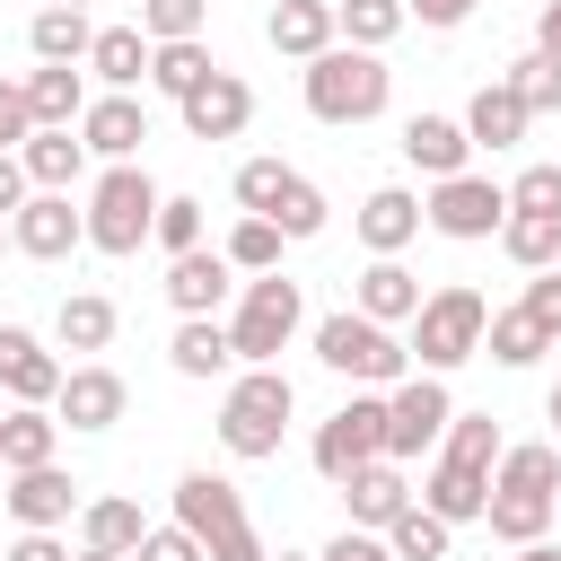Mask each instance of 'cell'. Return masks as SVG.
<instances>
[{
  "label": "cell",
  "mask_w": 561,
  "mask_h": 561,
  "mask_svg": "<svg viewBox=\"0 0 561 561\" xmlns=\"http://www.w3.org/2000/svg\"><path fill=\"white\" fill-rule=\"evenodd\" d=\"M386 96H394V70H386L377 53H359V44H333V53H316V61H307V114H316V123H333V131L377 123V114H386Z\"/></svg>",
  "instance_id": "1"
},
{
  "label": "cell",
  "mask_w": 561,
  "mask_h": 561,
  "mask_svg": "<svg viewBox=\"0 0 561 561\" xmlns=\"http://www.w3.org/2000/svg\"><path fill=\"white\" fill-rule=\"evenodd\" d=\"M316 359H324L333 377L368 386V394H394V386L412 377V351L394 342V324H368L359 307H342V316H324V324H316Z\"/></svg>",
  "instance_id": "2"
},
{
  "label": "cell",
  "mask_w": 561,
  "mask_h": 561,
  "mask_svg": "<svg viewBox=\"0 0 561 561\" xmlns=\"http://www.w3.org/2000/svg\"><path fill=\"white\" fill-rule=\"evenodd\" d=\"M289 412H298L289 377H280V368H245V377L228 386V403H219V447H228L237 465H263V456H280Z\"/></svg>",
  "instance_id": "3"
},
{
  "label": "cell",
  "mask_w": 561,
  "mask_h": 561,
  "mask_svg": "<svg viewBox=\"0 0 561 561\" xmlns=\"http://www.w3.org/2000/svg\"><path fill=\"white\" fill-rule=\"evenodd\" d=\"M158 184L140 175V167H105L96 184H88V245L96 254H140L149 245V228H158Z\"/></svg>",
  "instance_id": "4"
},
{
  "label": "cell",
  "mask_w": 561,
  "mask_h": 561,
  "mask_svg": "<svg viewBox=\"0 0 561 561\" xmlns=\"http://www.w3.org/2000/svg\"><path fill=\"white\" fill-rule=\"evenodd\" d=\"M482 333H491L482 289L447 280V289H430V298H421V316H412V359H421L430 377H447L456 359H473V351H482Z\"/></svg>",
  "instance_id": "5"
},
{
  "label": "cell",
  "mask_w": 561,
  "mask_h": 561,
  "mask_svg": "<svg viewBox=\"0 0 561 561\" xmlns=\"http://www.w3.org/2000/svg\"><path fill=\"white\" fill-rule=\"evenodd\" d=\"M298 316H307L298 280H289V272H254V280H245V298H237V316H228V342H237V359H245V368H272V359L289 351Z\"/></svg>",
  "instance_id": "6"
},
{
  "label": "cell",
  "mask_w": 561,
  "mask_h": 561,
  "mask_svg": "<svg viewBox=\"0 0 561 561\" xmlns=\"http://www.w3.org/2000/svg\"><path fill=\"white\" fill-rule=\"evenodd\" d=\"M377 456H386V394H351V403L316 430V473L342 491V482H351L359 465H377Z\"/></svg>",
  "instance_id": "7"
},
{
  "label": "cell",
  "mask_w": 561,
  "mask_h": 561,
  "mask_svg": "<svg viewBox=\"0 0 561 561\" xmlns=\"http://www.w3.org/2000/svg\"><path fill=\"white\" fill-rule=\"evenodd\" d=\"M430 228L438 237H456V245H482V237H500V219H508V184H491V175H447V184H430Z\"/></svg>",
  "instance_id": "8"
},
{
  "label": "cell",
  "mask_w": 561,
  "mask_h": 561,
  "mask_svg": "<svg viewBox=\"0 0 561 561\" xmlns=\"http://www.w3.org/2000/svg\"><path fill=\"white\" fill-rule=\"evenodd\" d=\"M447 421H456V394H447V377H403L394 394H386V456L394 465H412L430 438H447Z\"/></svg>",
  "instance_id": "9"
},
{
  "label": "cell",
  "mask_w": 561,
  "mask_h": 561,
  "mask_svg": "<svg viewBox=\"0 0 561 561\" xmlns=\"http://www.w3.org/2000/svg\"><path fill=\"white\" fill-rule=\"evenodd\" d=\"M175 526H184V535H193L202 552H210V543H228V535L245 526V500H237V482H228V473H202V465H193V473L175 482Z\"/></svg>",
  "instance_id": "10"
},
{
  "label": "cell",
  "mask_w": 561,
  "mask_h": 561,
  "mask_svg": "<svg viewBox=\"0 0 561 561\" xmlns=\"http://www.w3.org/2000/svg\"><path fill=\"white\" fill-rule=\"evenodd\" d=\"M9 245L35 263H61L70 245H88V210H70V193H26V210L9 219Z\"/></svg>",
  "instance_id": "11"
},
{
  "label": "cell",
  "mask_w": 561,
  "mask_h": 561,
  "mask_svg": "<svg viewBox=\"0 0 561 561\" xmlns=\"http://www.w3.org/2000/svg\"><path fill=\"white\" fill-rule=\"evenodd\" d=\"M79 508H88V500H79V482H70L61 465H35V473L9 482V517H18V535H61Z\"/></svg>",
  "instance_id": "12"
},
{
  "label": "cell",
  "mask_w": 561,
  "mask_h": 561,
  "mask_svg": "<svg viewBox=\"0 0 561 561\" xmlns=\"http://www.w3.org/2000/svg\"><path fill=\"white\" fill-rule=\"evenodd\" d=\"M175 114H184V131H193V140H237V131L254 123V88H245L237 70H210Z\"/></svg>",
  "instance_id": "13"
},
{
  "label": "cell",
  "mask_w": 561,
  "mask_h": 561,
  "mask_svg": "<svg viewBox=\"0 0 561 561\" xmlns=\"http://www.w3.org/2000/svg\"><path fill=\"white\" fill-rule=\"evenodd\" d=\"M123 403H131V386H123L105 359H88V368H70V377H61L53 421H70V430H114V421H123Z\"/></svg>",
  "instance_id": "14"
},
{
  "label": "cell",
  "mask_w": 561,
  "mask_h": 561,
  "mask_svg": "<svg viewBox=\"0 0 561 561\" xmlns=\"http://www.w3.org/2000/svg\"><path fill=\"white\" fill-rule=\"evenodd\" d=\"M61 377H70V368H61L26 324H0V394H9V403H53Z\"/></svg>",
  "instance_id": "15"
},
{
  "label": "cell",
  "mask_w": 561,
  "mask_h": 561,
  "mask_svg": "<svg viewBox=\"0 0 561 561\" xmlns=\"http://www.w3.org/2000/svg\"><path fill=\"white\" fill-rule=\"evenodd\" d=\"M79 140H88V158L131 167V158H140V140H149V105H140V96H96V105L79 114Z\"/></svg>",
  "instance_id": "16"
},
{
  "label": "cell",
  "mask_w": 561,
  "mask_h": 561,
  "mask_svg": "<svg viewBox=\"0 0 561 561\" xmlns=\"http://www.w3.org/2000/svg\"><path fill=\"white\" fill-rule=\"evenodd\" d=\"M342 500H351V526H359V535H386L421 491L403 482V465H394V456H377V465H359V473L342 482Z\"/></svg>",
  "instance_id": "17"
},
{
  "label": "cell",
  "mask_w": 561,
  "mask_h": 561,
  "mask_svg": "<svg viewBox=\"0 0 561 561\" xmlns=\"http://www.w3.org/2000/svg\"><path fill=\"white\" fill-rule=\"evenodd\" d=\"M228 272H237V263H228V254H210V245L175 254V263H167V307H175V316H219V307H228V289H237Z\"/></svg>",
  "instance_id": "18"
},
{
  "label": "cell",
  "mask_w": 561,
  "mask_h": 561,
  "mask_svg": "<svg viewBox=\"0 0 561 561\" xmlns=\"http://www.w3.org/2000/svg\"><path fill=\"white\" fill-rule=\"evenodd\" d=\"M263 35H272V53L316 61V53H333V44H342V18H333V0H272Z\"/></svg>",
  "instance_id": "19"
},
{
  "label": "cell",
  "mask_w": 561,
  "mask_h": 561,
  "mask_svg": "<svg viewBox=\"0 0 561 561\" xmlns=\"http://www.w3.org/2000/svg\"><path fill=\"white\" fill-rule=\"evenodd\" d=\"M18 88H26V105H35V131H79V114L96 105V96H88V79H79L70 61H35Z\"/></svg>",
  "instance_id": "20"
},
{
  "label": "cell",
  "mask_w": 561,
  "mask_h": 561,
  "mask_svg": "<svg viewBox=\"0 0 561 561\" xmlns=\"http://www.w3.org/2000/svg\"><path fill=\"white\" fill-rule=\"evenodd\" d=\"M0 465H9V473L61 465V421H53V403H9V412H0Z\"/></svg>",
  "instance_id": "21"
},
{
  "label": "cell",
  "mask_w": 561,
  "mask_h": 561,
  "mask_svg": "<svg viewBox=\"0 0 561 561\" xmlns=\"http://www.w3.org/2000/svg\"><path fill=\"white\" fill-rule=\"evenodd\" d=\"M403 158H412L430 184H447V175H465L473 140H465V123H456V114H412V123H403Z\"/></svg>",
  "instance_id": "22"
},
{
  "label": "cell",
  "mask_w": 561,
  "mask_h": 561,
  "mask_svg": "<svg viewBox=\"0 0 561 561\" xmlns=\"http://www.w3.org/2000/svg\"><path fill=\"white\" fill-rule=\"evenodd\" d=\"M421 219H430V210H421V193L377 184V193L359 202V245H368V254H403V245L421 237Z\"/></svg>",
  "instance_id": "23"
},
{
  "label": "cell",
  "mask_w": 561,
  "mask_h": 561,
  "mask_svg": "<svg viewBox=\"0 0 561 561\" xmlns=\"http://www.w3.org/2000/svg\"><path fill=\"white\" fill-rule=\"evenodd\" d=\"M351 307H359L368 324H412V316H421V280H412L394 254H377V263L351 280Z\"/></svg>",
  "instance_id": "24"
},
{
  "label": "cell",
  "mask_w": 561,
  "mask_h": 561,
  "mask_svg": "<svg viewBox=\"0 0 561 561\" xmlns=\"http://www.w3.org/2000/svg\"><path fill=\"white\" fill-rule=\"evenodd\" d=\"M526 123H535V114H526V96H517L508 79L473 88V105H465V140H473V149H517Z\"/></svg>",
  "instance_id": "25"
},
{
  "label": "cell",
  "mask_w": 561,
  "mask_h": 561,
  "mask_svg": "<svg viewBox=\"0 0 561 561\" xmlns=\"http://www.w3.org/2000/svg\"><path fill=\"white\" fill-rule=\"evenodd\" d=\"M149 53H158V44H149L140 26H96V44H88V70L105 79V96H131V88L149 79Z\"/></svg>",
  "instance_id": "26"
},
{
  "label": "cell",
  "mask_w": 561,
  "mask_h": 561,
  "mask_svg": "<svg viewBox=\"0 0 561 561\" xmlns=\"http://www.w3.org/2000/svg\"><path fill=\"white\" fill-rule=\"evenodd\" d=\"M421 508L430 517H447V526H473L482 508H491V473H473V465H430V482H421Z\"/></svg>",
  "instance_id": "27"
},
{
  "label": "cell",
  "mask_w": 561,
  "mask_h": 561,
  "mask_svg": "<svg viewBox=\"0 0 561 561\" xmlns=\"http://www.w3.org/2000/svg\"><path fill=\"white\" fill-rule=\"evenodd\" d=\"M140 535H149V517H140V500H123V491H105V500H88L79 508V552H140Z\"/></svg>",
  "instance_id": "28"
},
{
  "label": "cell",
  "mask_w": 561,
  "mask_h": 561,
  "mask_svg": "<svg viewBox=\"0 0 561 561\" xmlns=\"http://www.w3.org/2000/svg\"><path fill=\"white\" fill-rule=\"evenodd\" d=\"M18 167H26L35 193H70V184L88 175V140H79V131H35V140L18 149Z\"/></svg>",
  "instance_id": "29"
},
{
  "label": "cell",
  "mask_w": 561,
  "mask_h": 561,
  "mask_svg": "<svg viewBox=\"0 0 561 561\" xmlns=\"http://www.w3.org/2000/svg\"><path fill=\"white\" fill-rule=\"evenodd\" d=\"M88 44H96V26H88V9H35L26 18V53L35 61H88Z\"/></svg>",
  "instance_id": "30"
},
{
  "label": "cell",
  "mask_w": 561,
  "mask_h": 561,
  "mask_svg": "<svg viewBox=\"0 0 561 561\" xmlns=\"http://www.w3.org/2000/svg\"><path fill=\"white\" fill-rule=\"evenodd\" d=\"M167 359H175V377H219V368L237 359V342H228L219 316H184L175 342H167Z\"/></svg>",
  "instance_id": "31"
},
{
  "label": "cell",
  "mask_w": 561,
  "mask_h": 561,
  "mask_svg": "<svg viewBox=\"0 0 561 561\" xmlns=\"http://www.w3.org/2000/svg\"><path fill=\"white\" fill-rule=\"evenodd\" d=\"M114 324H123V316H114V298H105V289H70V298H61V316H53L61 351H105V342H114Z\"/></svg>",
  "instance_id": "32"
},
{
  "label": "cell",
  "mask_w": 561,
  "mask_h": 561,
  "mask_svg": "<svg viewBox=\"0 0 561 561\" xmlns=\"http://www.w3.org/2000/svg\"><path fill=\"white\" fill-rule=\"evenodd\" d=\"M482 351H491L500 368H535V359L552 351V333H543L526 307H491V333H482Z\"/></svg>",
  "instance_id": "33"
},
{
  "label": "cell",
  "mask_w": 561,
  "mask_h": 561,
  "mask_svg": "<svg viewBox=\"0 0 561 561\" xmlns=\"http://www.w3.org/2000/svg\"><path fill=\"white\" fill-rule=\"evenodd\" d=\"M500 254H508L517 272H552V263H561V219L508 210V219H500Z\"/></svg>",
  "instance_id": "34"
},
{
  "label": "cell",
  "mask_w": 561,
  "mask_h": 561,
  "mask_svg": "<svg viewBox=\"0 0 561 561\" xmlns=\"http://www.w3.org/2000/svg\"><path fill=\"white\" fill-rule=\"evenodd\" d=\"M482 526H491L500 543H543V526H552V500H543V491H491Z\"/></svg>",
  "instance_id": "35"
},
{
  "label": "cell",
  "mask_w": 561,
  "mask_h": 561,
  "mask_svg": "<svg viewBox=\"0 0 561 561\" xmlns=\"http://www.w3.org/2000/svg\"><path fill=\"white\" fill-rule=\"evenodd\" d=\"M333 18H342V35H351L359 53H386V44L412 26V9H403V0H333Z\"/></svg>",
  "instance_id": "36"
},
{
  "label": "cell",
  "mask_w": 561,
  "mask_h": 561,
  "mask_svg": "<svg viewBox=\"0 0 561 561\" xmlns=\"http://www.w3.org/2000/svg\"><path fill=\"white\" fill-rule=\"evenodd\" d=\"M210 70H219V61L202 53V35H193V44H158V53H149V88H158V96H175V105H184Z\"/></svg>",
  "instance_id": "37"
},
{
  "label": "cell",
  "mask_w": 561,
  "mask_h": 561,
  "mask_svg": "<svg viewBox=\"0 0 561 561\" xmlns=\"http://www.w3.org/2000/svg\"><path fill=\"white\" fill-rule=\"evenodd\" d=\"M500 456H508V447H500V421H491V412H456V421H447V465L500 473Z\"/></svg>",
  "instance_id": "38"
},
{
  "label": "cell",
  "mask_w": 561,
  "mask_h": 561,
  "mask_svg": "<svg viewBox=\"0 0 561 561\" xmlns=\"http://www.w3.org/2000/svg\"><path fill=\"white\" fill-rule=\"evenodd\" d=\"M447 535H456V526H447V517H430V508L412 500V508L386 526V552H394V561H447Z\"/></svg>",
  "instance_id": "39"
},
{
  "label": "cell",
  "mask_w": 561,
  "mask_h": 561,
  "mask_svg": "<svg viewBox=\"0 0 561 561\" xmlns=\"http://www.w3.org/2000/svg\"><path fill=\"white\" fill-rule=\"evenodd\" d=\"M289 184H298V167H280V158H245V167H237V210H245V219H272Z\"/></svg>",
  "instance_id": "40"
},
{
  "label": "cell",
  "mask_w": 561,
  "mask_h": 561,
  "mask_svg": "<svg viewBox=\"0 0 561 561\" xmlns=\"http://www.w3.org/2000/svg\"><path fill=\"white\" fill-rule=\"evenodd\" d=\"M491 491H543V500H552V491H561V456H552V447H508L500 473H491Z\"/></svg>",
  "instance_id": "41"
},
{
  "label": "cell",
  "mask_w": 561,
  "mask_h": 561,
  "mask_svg": "<svg viewBox=\"0 0 561 561\" xmlns=\"http://www.w3.org/2000/svg\"><path fill=\"white\" fill-rule=\"evenodd\" d=\"M500 79L526 96V114H561V61H552V53H517Z\"/></svg>",
  "instance_id": "42"
},
{
  "label": "cell",
  "mask_w": 561,
  "mask_h": 561,
  "mask_svg": "<svg viewBox=\"0 0 561 561\" xmlns=\"http://www.w3.org/2000/svg\"><path fill=\"white\" fill-rule=\"evenodd\" d=\"M210 18V0H140V35L149 44H193Z\"/></svg>",
  "instance_id": "43"
},
{
  "label": "cell",
  "mask_w": 561,
  "mask_h": 561,
  "mask_svg": "<svg viewBox=\"0 0 561 561\" xmlns=\"http://www.w3.org/2000/svg\"><path fill=\"white\" fill-rule=\"evenodd\" d=\"M149 245H167V263H175V254H193V245H202V202H193V193H167V202H158Z\"/></svg>",
  "instance_id": "44"
},
{
  "label": "cell",
  "mask_w": 561,
  "mask_h": 561,
  "mask_svg": "<svg viewBox=\"0 0 561 561\" xmlns=\"http://www.w3.org/2000/svg\"><path fill=\"white\" fill-rule=\"evenodd\" d=\"M280 245H289V237H280L272 219H237V228H228V263H237V272H280Z\"/></svg>",
  "instance_id": "45"
},
{
  "label": "cell",
  "mask_w": 561,
  "mask_h": 561,
  "mask_svg": "<svg viewBox=\"0 0 561 561\" xmlns=\"http://www.w3.org/2000/svg\"><path fill=\"white\" fill-rule=\"evenodd\" d=\"M272 228H280L289 245H298V237H316V228H324V193H316V184L298 175V184L280 193V210H272Z\"/></svg>",
  "instance_id": "46"
},
{
  "label": "cell",
  "mask_w": 561,
  "mask_h": 561,
  "mask_svg": "<svg viewBox=\"0 0 561 561\" xmlns=\"http://www.w3.org/2000/svg\"><path fill=\"white\" fill-rule=\"evenodd\" d=\"M508 210H535V219H561V167H526L508 184Z\"/></svg>",
  "instance_id": "47"
},
{
  "label": "cell",
  "mask_w": 561,
  "mask_h": 561,
  "mask_svg": "<svg viewBox=\"0 0 561 561\" xmlns=\"http://www.w3.org/2000/svg\"><path fill=\"white\" fill-rule=\"evenodd\" d=\"M26 140H35V105L18 79H0V149H26Z\"/></svg>",
  "instance_id": "48"
},
{
  "label": "cell",
  "mask_w": 561,
  "mask_h": 561,
  "mask_svg": "<svg viewBox=\"0 0 561 561\" xmlns=\"http://www.w3.org/2000/svg\"><path fill=\"white\" fill-rule=\"evenodd\" d=\"M517 307H526V316H535V324H543V333H552V342H561V272H535V280H526V298H517Z\"/></svg>",
  "instance_id": "49"
},
{
  "label": "cell",
  "mask_w": 561,
  "mask_h": 561,
  "mask_svg": "<svg viewBox=\"0 0 561 561\" xmlns=\"http://www.w3.org/2000/svg\"><path fill=\"white\" fill-rule=\"evenodd\" d=\"M131 561H210V552H202V543H193V535H184V526H149V535H140V552H131Z\"/></svg>",
  "instance_id": "50"
},
{
  "label": "cell",
  "mask_w": 561,
  "mask_h": 561,
  "mask_svg": "<svg viewBox=\"0 0 561 561\" xmlns=\"http://www.w3.org/2000/svg\"><path fill=\"white\" fill-rule=\"evenodd\" d=\"M316 561H394V552H386V535H359V526H342V535H333Z\"/></svg>",
  "instance_id": "51"
},
{
  "label": "cell",
  "mask_w": 561,
  "mask_h": 561,
  "mask_svg": "<svg viewBox=\"0 0 561 561\" xmlns=\"http://www.w3.org/2000/svg\"><path fill=\"white\" fill-rule=\"evenodd\" d=\"M26 210V167H18V149H0V219H18Z\"/></svg>",
  "instance_id": "52"
},
{
  "label": "cell",
  "mask_w": 561,
  "mask_h": 561,
  "mask_svg": "<svg viewBox=\"0 0 561 561\" xmlns=\"http://www.w3.org/2000/svg\"><path fill=\"white\" fill-rule=\"evenodd\" d=\"M403 9H412L421 26H465V18L482 9V0H403Z\"/></svg>",
  "instance_id": "53"
},
{
  "label": "cell",
  "mask_w": 561,
  "mask_h": 561,
  "mask_svg": "<svg viewBox=\"0 0 561 561\" xmlns=\"http://www.w3.org/2000/svg\"><path fill=\"white\" fill-rule=\"evenodd\" d=\"M0 561H70V543H61V535H18Z\"/></svg>",
  "instance_id": "54"
},
{
  "label": "cell",
  "mask_w": 561,
  "mask_h": 561,
  "mask_svg": "<svg viewBox=\"0 0 561 561\" xmlns=\"http://www.w3.org/2000/svg\"><path fill=\"white\" fill-rule=\"evenodd\" d=\"M535 53L561 61V0H543V18H535Z\"/></svg>",
  "instance_id": "55"
},
{
  "label": "cell",
  "mask_w": 561,
  "mask_h": 561,
  "mask_svg": "<svg viewBox=\"0 0 561 561\" xmlns=\"http://www.w3.org/2000/svg\"><path fill=\"white\" fill-rule=\"evenodd\" d=\"M517 561H561V543H517Z\"/></svg>",
  "instance_id": "56"
},
{
  "label": "cell",
  "mask_w": 561,
  "mask_h": 561,
  "mask_svg": "<svg viewBox=\"0 0 561 561\" xmlns=\"http://www.w3.org/2000/svg\"><path fill=\"white\" fill-rule=\"evenodd\" d=\"M543 412H552V421H561V377H552V394H543Z\"/></svg>",
  "instance_id": "57"
},
{
  "label": "cell",
  "mask_w": 561,
  "mask_h": 561,
  "mask_svg": "<svg viewBox=\"0 0 561 561\" xmlns=\"http://www.w3.org/2000/svg\"><path fill=\"white\" fill-rule=\"evenodd\" d=\"M79 561H123V552H79Z\"/></svg>",
  "instance_id": "58"
},
{
  "label": "cell",
  "mask_w": 561,
  "mask_h": 561,
  "mask_svg": "<svg viewBox=\"0 0 561 561\" xmlns=\"http://www.w3.org/2000/svg\"><path fill=\"white\" fill-rule=\"evenodd\" d=\"M44 9H88V0H44Z\"/></svg>",
  "instance_id": "59"
},
{
  "label": "cell",
  "mask_w": 561,
  "mask_h": 561,
  "mask_svg": "<svg viewBox=\"0 0 561 561\" xmlns=\"http://www.w3.org/2000/svg\"><path fill=\"white\" fill-rule=\"evenodd\" d=\"M272 561H316V552H272Z\"/></svg>",
  "instance_id": "60"
},
{
  "label": "cell",
  "mask_w": 561,
  "mask_h": 561,
  "mask_svg": "<svg viewBox=\"0 0 561 561\" xmlns=\"http://www.w3.org/2000/svg\"><path fill=\"white\" fill-rule=\"evenodd\" d=\"M0 245H9V219H0Z\"/></svg>",
  "instance_id": "61"
},
{
  "label": "cell",
  "mask_w": 561,
  "mask_h": 561,
  "mask_svg": "<svg viewBox=\"0 0 561 561\" xmlns=\"http://www.w3.org/2000/svg\"><path fill=\"white\" fill-rule=\"evenodd\" d=\"M552 517H561V491H552Z\"/></svg>",
  "instance_id": "62"
}]
</instances>
